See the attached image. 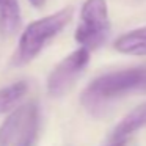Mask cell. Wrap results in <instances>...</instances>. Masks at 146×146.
<instances>
[{
    "instance_id": "6da1fadb",
    "label": "cell",
    "mask_w": 146,
    "mask_h": 146,
    "mask_svg": "<svg viewBox=\"0 0 146 146\" xmlns=\"http://www.w3.org/2000/svg\"><path fill=\"white\" fill-rule=\"evenodd\" d=\"M146 93V64L119 69L96 77L82 93V105L94 116L104 113L108 104L132 94Z\"/></svg>"
},
{
    "instance_id": "7a4b0ae2",
    "label": "cell",
    "mask_w": 146,
    "mask_h": 146,
    "mask_svg": "<svg viewBox=\"0 0 146 146\" xmlns=\"http://www.w3.org/2000/svg\"><path fill=\"white\" fill-rule=\"evenodd\" d=\"M71 17H72V8L66 7L50 16L36 19L30 25H27L17 41L11 60L13 66L21 68L35 60L42 49L69 24Z\"/></svg>"
},
{
    "instance_id": "3957f363",
    "label": "cell",
    "mask_w": 146,
    "mask_h": 146,
    "mask_svg": "<svg viewBox=\"0 0 146 146\" xmlns=\"http://www.w3.org/2000/svg\"><path fill=\"white\" fill-rule=\"evenodd\" d=\"M38 130V104L27 102L13 110L0 124V146H35Z\"/></svg>"
},
{
    "instance_id": "277c9868",
    "label": "cell",
    "mask_w": 146,
    "mask_h": 146,
    "mask_svg": "<svg viewBox=\"0 0 146 146\" xmlns=\"http://www.w3.org/2000/svg\"><path fill=\"white\" fill-rule=\"evenodd\" d=\"M110 19L105 0H86L82 7L80 22L76 30V41L86 50H94L107 41Z\"/></svg>"
},
{
    "instance_id": "5b68a950",
    "label": "cell",
    "mask_w": 146,
    "mask_h": 146,
    "mask_svg": "<svg viewBox=\"0 0 146 146\" xmlns=\"http://www.w3.org/2000/svg\"><path fill=\"white\" fill-rule=\"evenodd\" d=\"M90 61V50L80 47L64 57L57 66L52 69L47 79V91L52 98H61L66 94L76 80L82 76Z\"/></svg>"
},
{
    "instance_id": "8992f818",
    "label": "cell",
    "mask_w": 146,
    "mask_h": 146,
    "mask_svg": "<svg viewBox=\"0 0 146 146\" xmlns=\"http://www.w3.org/2000/svg\"><path fill=\"white\" fill-rule=\"evenodd\" d=\"M146 127V102L133 108L130 113H127L119 123L115 126L113 132H111L110 138L111 141H118V140H126L129 135L135 133L137 130Z\"/></svg>"
},
{
    "instance_id": "52a82bcc",
    "label": "cell",
    "mask_w": 146,
    "mask_h": 146,
    "mask_svg": "<svg viewBox=\"0 0 146 146\" xmlns=\"http://www.w3.org/2000/svg\"><path fill=\"white\" fill-rule=\"evenodd\" d=\"M21 24L22 16L19 0H0V35L11 38L19 32Z\"/></svg>"
},
{
    "instance_id": "ba28073f",
    "label": "cell",
    "mask_w": 146,
    "mask_h": 146,
    "mask_svg": "<svg viewBox=\"0 0 146 146\" xmlns=\"http://www.w3.org/2000/svg\"><path fill=\"white\" fill-rule=\"evenodd\" d=\"M115 49L126 55H137L145 57L146 55V27L132 30L124 33L115 41Z\"/></svg>"
},
{
    "instance_id": "9c48e42d",
    "label": "cell",
    "mask_w": 146,
    "mask_h": 146,
    "mask_svg": "<svg viewBox=\"0 0 146 146\" xmlns=\"http://www.w3.org/2000/svg\"><path fill=\"white\" fill-rule=\"evenodd\" d=\"M27 91H29V83L25 80H19L8 86H3L0 90V115L11 113L13 110H16V105L22 101Z\"/></svg>"
},
{
    "instance_id": "30bf717a",
    "label": "cell",
    "mask_w": 146,
    "mask_h": 146,
    "mask_svg": "<svg viewBox=\"0 0 146 146\" xmlns=\"http://www.w3.org/2000/svg\"><path fill=\"white\" fill-rule=\"evenodd\" d=\"M29 2L32 3V7H35V8H42L46 3V0H29Z\"/></svg>"
},
{
    "instance_id": "8fae6325",
    "label": "cell",
    "mask_w": 146,
    "mask_h": 146,
    "mask_svg": "<svg viewBox=\"0 0 146 146\" xmlns=\"http://www.w3.org/2000/svg\"><path fill=\"white\" fill-rule=\"evenodd\" d=\"M108 146H126V140H118V141H111Z\"/></svg>"
}]
</instances>
